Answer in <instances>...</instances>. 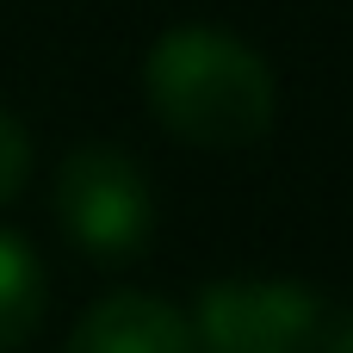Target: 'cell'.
<instances>
[{
  "label": "cell",
  "mask_w": 353,
  "mask_h": 353,
  "mask_svg": "<svg viewBox=\"0 0 353 353\" xmlns=\"http://www.w3.org/2000/svg\"><path fill=\"white\" fill-rule=\"evenodd\" d=\"M149 112L192 149H248L279 118L273 62L230 25H168L143 56Z\"/></svg>",
  "instance_id": "1"
},
{
  "label": "cell",
  "mask_w": 353,
  "mask_h": 353,
  "mask_svg": "<svg viewBox=\"0 0 353 353\" xmlns=\"http://www.w3.org/2000/svg\"><path fill=\"white\" fill-rule=\"evenodd\" d=\"M56 223L74 248L99 261H130L155 236V192L137 155L112 143H81L56 168Z\"/></svg>",
  "instance_id": "2"
},
{
  "label": "cell",
  "mask_w": 353,
  "mask_h": 353,
  "mask_svg": "<svg viewBox=\"0 0 353 353\" xmlns=\"http://www.w3.org/2000/svg\"><path fill=\"white\" fill-rule=\"evenodd\" d=\"M199 353H304L323 329V304L292 273H230L192 304Z\"/></svg>",
  "instance_id": "3"
},
{
  "label": "cell",
  "mask_w": 353,
  "mask_h": 353,
  "mask_svg": "<svg viewBox=\"0 0 353 353\" xmlns=\"http://www.w3.org/2000/svg\"><path fill=\"white\" fill-rule=\"evenodd\" d=\"M62 353H199V341L180 304L149 292H112L81 310Z\"/></svg>",
  "instance_id": "4"
},
{
  "label": "cell",
  "mask_w": 353,
  "mask_h": 353,
  "mask_svg": "<svg viewBox=\"0 0 353 353\" xmlns=\"http://www.w3.org/2000/svg\"><path fill=\"white\" fill-rule=\"evenodd\" d=\"M50 310V279L37 248L19 230H0V353L25 347Z\"/></svg>",
  "instance_id": "5"
},
{
  "label": "cell",
  "mask_w": 353,
  "mask_h": 353,
  "mask_svg": "<svg viewBox=\"0 0 353 353\" xmlns=\"http://www.w3.org/2000/svg\"><path fill=\"white\" fill-rule=\"evenodd\" d=\"M25 180H31V130L0 105V205L19 199Z\"/></svg>",
  "instance_id": "6"
},
{
  "label": "cell",
  "mask_w": 353,
  "mask_h": 353,
  "mask_svg": "<svg viewBox=\"0 0 353 353\" xmlns=\"http://www.w3.org/2000/svg\"><path fill=\"white\" fill-rule=\"evenodd\" d=\"M329 353H353V316L335 329V341H329Z\"/></svg>",
  "instance_id": "7"
}]
</instances>
